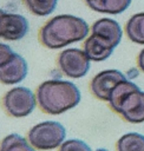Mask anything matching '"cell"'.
I'll return each mask as SVG.
<instances>
[{"label":"cell","mask_w":144,"mask_h":151,"mask_svg":"<svg viewBox=\"0 0 144 151\" xmlns=\"http://www.w3.org/2000/svg\"><path fill=\"white\" fill-rule=\"evenodd\" d=\"M37 96L25 86H15L2 97V107L6 113L14 118L30 116L37 106Z\"/></svg>","instance_id":"5"},{"label":"cell","mask_w":144,"mask_h":151,"mask_svg":"<svg viewBox=\"0 0 144 151\" xmlns=\"http://www.w3.org/2000/svg\"><path fill=\"white\" fill-rule=\"evenodd\" d=\"M58 151H92V149L80 139H67L59 147Z\"/></svg>","instance_id":"17"},{"label":"cell","mask_w":144,"mask_h":151,"mask_svg":"<svg viewBox=\"0 0 144 151\" xmlns=\"http://www.w3.org/2000/svg\"><path fill=\"white\" fill-rule=\"evenodd\" d=\"M4 13H5V11H4V9H2V8H0V17H1V15H2V14H4Z\"/></svg>","instance_id":"20"},{"label":"cell","mask_w":144,"mask_h":151,"mask_svg":"<svg viewBox=\"0 0 144 151\" xmlns=\"http://www.w3.org/2000/svg\"><path fill=\"white\" fill-rule=\"evenodd\" d=\"M137 64H138V67L144 72V48L139 52V54L137 57Z\"/></svg>","instance_id":"19"},{"label":"cell","mask_w":144,"mask_h":151,"mask_svg":"<svg viewBox=\"0 0 144 151\" xmlns=\"http://www.w3.org/2000/svg\"><path fill=\"white\" fill-rule=\"evenodd\" d=\"M85 1H86V2H87V1H91V0H85Z\"/></svg>","instance_id":"22"},{"label":"cell","mask_w":144,"mask_h":151,"mask_svg":"<svg viewBox=\"0 0 144 151\" xmlns=\"http://www.w3.org/2000/svg\"><path fill=\"white\" fill-rule=\"evenodd\" d=\"M91 34H94L111 47L116 48L123 37V31L118 21L110 18H102L93 22Z\"/></svg>","instance_id":"10"},{"label":"cell","mask_w":144,"mask_h":151,"mask_svg":"<svg viewBox=\"0 0 144 151\" xmlns=\"http://www.w3.org/2000/svg\"><path fill=\"white\" fill-rule=\"evenodd\" d=\"M0 151H35V149L19 133H9L1 139Z\"/></svg>","instance_id":"14"},{"label":"cell","mask_w":144,"mask_h":151,"mask_svg":"<svg viewBox=\"0 0 144 151\" xmlns=\"http://www.w3.org/2000/svg\"><path fill=\"white\" fill-rule=\"evenodd\" d=\"M28 73V65L24 57L13 53L8 61L0 66V83L4 85H15L21 83Z\"/></svg>","instance_id":"9"},{"label":"cell","mask_w":144,"mask_h":151,"mask_svg":"<svg viewBox=\"0 0 144 151\" xmlns=\"http://www.w3.org/2000/svg\"><path fill=\"white\" fill-rule=\"evenodd\" d=\"M125 33L132 42L144 45V12L133 14L127 20Z\"/></svg>","instance_id":"13"},{"label":"cell","mask_w":144,"mask_h":151,"mask_svg":"<svg viewBox=\"0 0 144 151\" xmlns=\"http://www.w3.org/2000/svg\"><path fill=\"white\" fill-rule=\"evenodd\" d=\"M58 66L66 77L78 79L87 74L91 60L84 50L66 48L58 55Z\"/></svg>","instance_id":"6"},{"label":"cell","mask_w":144,"mask_h":151,"mask_svg":"<svg viewBox=\"0 0 144 151\" xmlns=\"http://www.w3.org/2000/svg\"><path fill=\"white\" fill-rule=\"evenodd\" d=\"M97 151H107V150H106V149H98Z\"/></svg>","instance_id":"21"},{"label":"cell","mask_w":144,"mask_h":151,"mask_svg":"<svg viewBox=\"0 0 144 151\" xmlns=\"http://www.w3.org/2000/svg\"><path fill=\"white\" fill-rule=\"evenodd\" d=\"M110 107L124 120L139 124L144 122V91L125 79L118 83L109 98Z\"/></svg>","instance_id":"3"},{"label":"cell","mask_w":144,"mask_h":151,"mask_svg":"<svg viewBox=\"0 0 144 151\" xmlns=\"http://www.w3.org/2000/svg\"><path fill=\"white\" fill-rule=\"evenodd\" d=\"M30 29L27 19L21 14L4 13L0 17V38L9 41L22 39Z\"/></svg>","instance_id":"8"},{"label":"cell","mask_w":144,"mask_h":151,"mask_svg":"<svg viewBox=\"0 0 144 151\" xmlns=\"http://www.w3.org/2000/svg\"><path fill=\"white\" fill-rule=\"evenodd\" d=\"M113 50V47L107 45L105 41L96 37L94 34H90L84 41V51L91 61L106 60L112 54Z\"/></svg>","instance_id":"11"},{"label":"cell","mask_w":144,"mask_h":151,"mask_svg":"<svg viewBox=\"0 0 144 151\" xmlns=\"http://www.w3.org/2000/svg\"><path fill=\"white\" fill-rule=\"evenodd\" d=\"M13 53H14V51L8 45L0 42V66L4 65L6 61H8Z\"/></svg>","instance_id":"18"},{"label":"cell","mask_w":144,"mask_h":151,"mask_svg":"<svg viewBox=\"0 0 144 151\" xmlns=\"http://www.w3.org/2000/svg\"><path fill=\"white\" fill-rule=\"evenodd\" d=\"M66 137V129L54 120L41 122L32 126L27 133V140L35 150L47 151L59 147Z\"/></svg>","instance_id":"4"},{"label":"cell","mask_w":144,"mask_h":151,"mask_svg":"<svg viewBox=\"0 0 144 151\" xmlns=\"http://www.w3.org/2000/svg\"><path fill=\"white\" fill-rule=\"evenodd\" d=\"M37 103L40 110L47 114H61L76 107L81 94L76 84L61 79L42 81L37 88Z\"/></svg>","instance_id":"2"},{"label":"cell","mask_w":144,"mask_h":151,"mask_svg":"<svg viewBox=\"0 0 144 151\" xmlns=\"http://www.w3.org/2000/svg\"><path fill=\"white\" fill-rule=\"evenodd\" d=\"M125 79H127L125 74L118 70H105L97 73L92 78L90 83V90L97 99L109 101L110 94L114 86Z\"/></svg>","instance_id":"7"},{"label":"cell","mask_w":144,"mask_h":151,"mask_svg":"<svg viewBox=\"0 0 144 151\" xmlns=\"http://www.w3.org/2000/svg\"><path fill=\"white\" fill-rule=\"evenodd\" d=\"M24 4L34 15L47 17L55 9L58 0H24Z\"/></svg>","instance_id":"16"},{"label":"cell","mask_w":144,"mask_h":151,"mask_svg":"<svg viewBox=\"0 0 144 151\" xmlns=\"http://www.w3.org/2000/svg\"><path fill=\"white\" fill-rule=\"evenodd\" d=\"M117 151H144V136L137 132L123 134L116 143Z\"/></svg>","instance_id":"15"},{"label":"cell","mask_w":144,"mask_h":151,"mask_svg":"<svg viewBox=\"0 0 144 151\" xmlns=\"http://www.w3.org/2000/svg\"><path fill=\"white\" fill-rule=\"evenodd\" d=\"M132 0H91L87 1V6L99 13L120 14L131 5Z\"/></svg>","instance_id":"12"},{"label":"cell","mask_w":144,"mask_h":151,"mask_svg":"<svg viewBox=\"0 0 144 151\" xmlns=\"http://www.w3.org/2000/svg\"><path fill=\"white\" fill-rule=\"evenodd\" d=\"M89 24L76 15L60 14L44 24L39 31L40 42L51 50L66 47L89 37Z\"/></svg>","instance_id":"1"}]
</instances>
